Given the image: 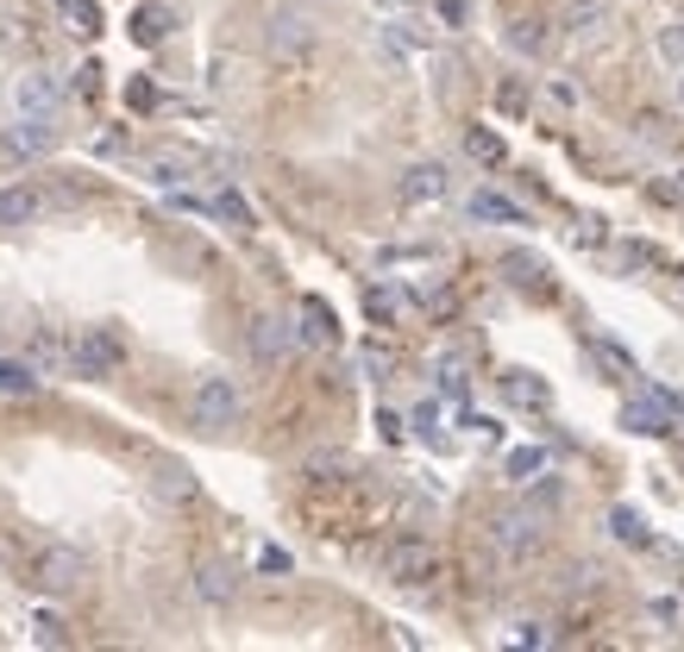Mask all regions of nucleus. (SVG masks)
I'll list each match as a JSON object with an SVG mask.
<instances>
[{
  "mask_svg": "<svg viewBox=\"0 0 684 652\" xmlns=\"http://www.w3.org/2000/svg\"><path fill=\"white\" fill-rule=\"evenodd\" d=\"M383 577H390V583H402V590H421V583H433V577H440V553H433L428 539L402 534V539H390V546H383Z\"/></svg>",
  "mask_w": 684,
  "mask_h": 652,
  "instance_id": "f257e3e1",
  "label": "nucleus"
},
{
  "mask_svg": "<svg viewBox=\"0 0 684 652\" xmlns=\"http://www.w3.org/2000/svg\"><path fill=\"white\" fill-rule=\"evenodd\" d=\"M189 414H196L201 433H227L239 421V389L233 377H201L196 396H189Z\"/></svg>",
  "mask_w": 684,
  "mask_h": 652,
  "instance_id": "f03ea898",
  "label": "nucleus"
},
{
  "mask_svg": "<svg viewBox=\"0 0 684 652\" xmlns=\"http://www.w3.org/2000/svg\"><path fill=\"white\" fill-rule=\"evenodd\" d=\"M119 358H126V346H119V333H107V326H88L76 346H70V370H76V377H114Z\"/></svg>",
  "mask_w": 684,
  "mask_h": 652,
  "instance_id": "7ed1b4c3",
  "label": "nucleus"
},
{
  "mask_svg": "<svg viewBox=\"0 0 684 652\" xmlns=\"http://www.w3.org/2000/svg\"><path fill=\"white\" fill-rule=\"evenodd\" d=\"M51 145H57V114H20V126H7V138H0V157L25 164V157H44Z\"/></svg>",
  "mask_w": 684,
  "mask_h": 652,
  "instance_id": "20e7f679",
  "label": "nucleus"
},
{
  "mask_svg": "<svg viewBox=\"0 0 684 652\" xmlns=\"http://www.w3.org/2000/svg\"><path fill=\"white\" fill-rule=\"evenodd\" d=\"M82 571H88V565H82V553L76 546H44L39 558H32V583H39V590H76L82 583Z\"/></svg>",
  "mask_w": 684,
  "mask_h": 652,
  "instance_id": "39448f33",
  "label": "nucleus"
},
{
  "mask_svg": "<svg viewBox=\"0 0 684 652\" xmlns=\"http://www.w3.org/2000/svg\"><path fill=\"white\" fill-rule=\"evenodd\" d=\"M566 32L578 44H603L609 32H615V7H609V0H571V7H566Z\"/></svg>",
  "mask_w": 684,
  "mask_h": 652,
  "instance_id": "423d86ee",
  "label": "nucleus"
},
{
  "mask_svg": "<svg viewBox=\"0 0 684 652\" xmlns=\"http://www.w3.org/2000/svg\"><path fill=\"white\" fill-rule=\"evenodd\" d=\"M290 346H295L290 320H276V314H257V320H252V351L264 358V365H283V358H290Z\"/></svg>",
  "mask_w": 684,
  "mask_h": 652,
  "instance_id": "0eeeda50",
  "label": "nucleus"
},
{
  "mask_svg": "<svg viewBox=\"0 0 684 652\" xmlns=\"http://www.w3.org/2000/svg\"><path fill=\"white\" fill-rule=\"evenodd\" d=\"M295 339H302V346H333V339H339V326H333V307L327 302H302V314H295Z\"/></svg>",
  "mask_w": 684,
  "mask_h": 652,
  "instance_id": "6e6552de",
  "label": "nucleus"
},
{
  "mask_svg": "<svg viewBox=\"0 0 684 652\" xmlns=\"http://www.w3.org/2000/svg\"><path fill=\"white\" fill-rule=\"evenodd\" d=\"M57 76H44V70H32V76H20V88H13V101H20V114H57Z\"/></svg>",
  "mask_w": 684,
  "mask_h": 652,
  "instance_id": "1a4fd4ad",
  "label": "nucleus"
},
{
  "mask_svg": "<svg viewBox=\"0 0 684 652\" xmlns=\"http://www.w3.org/2000/svg\"><path fill=\"white\" fill-rule=\"evenodd\" d=\"M503 270H508V283H515V288H534V295H547V288H553L547 257H534V251H508Z\"/></svg>",
  "mask_w": 684,
  "mask_h": 652,
  "instance_id": "9d476101",
  "label": "nucleus"
},
{
  "mask_svg": "<svg viewBox=\"0 0 684 652\" xmlns=\"http://www.w3.org/2000/svg\"><path fill=\"white\" fill-rule=\"evenodd\" d=\"M534 515H515V508H508V515H496V546H503L508 558H522V553H534Z\"/></svg>",
  "mask_w": 684,
  "mask_h": 652,
  "instance_id": "9b49d317",
  "label": "nucleus"
},
{
  "mask_svg": "<svg viewBox=\"0 0 684 652\" xmlns=\"http://www.w3.org/2000/svg\"><path fill=\"white\" fill-rule=\"evenodd\" d=\"M622 427H628V433H646V440L672 433V427H665V396H653V402H628L622 408Z\"/></svg>",
  "mask_w": 684,
  "mask_h": 652,
  "instance_id": "f8f14e48",
  "label": "nucleus"
},
{
  "mask_svg": "<svg viewBox=\"0 0 684 652\" xmlns=\"http://www.w3.org/2000/svg\"><path fill=\"white\" fill-rule=\"evenodd\" d=\"M44 213V194L39 189H0V227H25Z\"/></svg>",
  "mask_w": 684,
  "mask_h": 652,
  "instance_id": "ddd939ff",
  "label": "nucleus"
},
{
  "mask_svg": "<svg viewBox=\"0 0 684 652\" xmlns=\"http://www.w3.org/2000/svg\"><path fill=\"white\" fill-rule=\"evenodd\" d=\"M503 396H508L515 408H547V402H553V389L540 383L534 370H508V377H503Z\"/></svg>",
  "mask_w": 684,
  "mask_h": 652,
  "instance_id": "4468645a",
  "label": "nucleus"
},
{
  "mask_svg": "<svg viewBox=\"0 0 684 652\" xmlns=\"http://www.w3.org/2000/svg\"><path fill=\"white\" fill-rule=\"evenodd\" d=\"M440 194H446V170L440 164H414L402 176V201H440Z\"/></svg>",
  "mask_w": 684,
  "mask_h": 652,
  "instance_id": "2eb2a0df",
  "label": "nucleus"
},
{
  "mask_svg": "<svg viewBox=\"0 0 684 652\" xmlns=\"http://www.w3.org/2000/svg\"><path fill=\"white\" fill-rule=\"evenodd\" d=\"M314 44V25L295 20V13H283V20H271V51H283V57H295V51H308Z\"/></svg>",
  "mask_w": 684,
  "mask_h": 652,
  "instance_id": "dca6fc26",
  "label": "nucleus"
},
{
  "mask_svg": "<svg viewBox=\"0 0 684 652\" xmlns=\"http://www.w3.org/2000/svg\"><path fill=\"white\" fill-rule=\"evenodd\" d=\"M157 496L164 502H196V471H189V464H157Z\"/></svg>",
  "mask_w": 684,
  "mask_h": 652,
  "instance_id": "f3484780",
  "label": "nucleus"
},
{
  "mask_svg": "<svg viewBox=\"0 0 684 652\" xmlns=\"http://www.w3.org/2000/svg\"><path fill=\"white\" fill-rule=\"evenodd\" d=\"M471 220H503V227H522V208L484 189V194H471Z\"/></svg>",
  "mask_w": 684,
  "mask_h": 652,
  "instance_id": "a211bd4d",
  "label": "nucleus"
},
{
  "mask_svg": "<svg viewBox=\"0 0 684 652\" xmlns=\"http://www.w3.org/2000/svg\"><path fill=\"white\" fill-rule=\"evenodd\" d=\"M196 590H201V602H233V571L227 565H201Z\"/></svg>",
  "mask_w": 684,
  "mask_h": 652,
  "instance_id": "6ab92c4d",
  "label": "nucleus"
},
{
  "mask_svg": "<svg viewBox=\"0 0 684 652\" xmlns=\"http://www.w3.org/2000/svg\"><path fill=\"white\" fill-rule=\"evenodd\" d=\"M609 534L622 539V546H653V527H646L634 508H615V515H609Z\"/></svg>",
  "mask_w": 684,
  "mask_h": 652,
  "instance_id": "aec40b11",
  "label": "nucleus"
},
{
  "mask_svg": "<svg viewBox=\"0 0 684 652\" xmlns=\"http://www.w3.org/2000/svg\"><path fill=\"white\" fill-rule=\"evenodd\" d=\"M63 25L82 32V39H95V32H101V7H95V0H63Z\"/></svg>",
  "mask_w": 684,
  "mask_h": 652,
  "instance_id": "412c9836",
  "label": "nucleus"
},
{
  "mask_svg": "<svg viewBox=\"0 0 684 652\" xmlns=\"http://www.w3.org/2000/svg\"><path fill=\"white\" fill-rule=\"evenodd\" d=\"M508 51L540 57V51H547V25H540V20H515V25H508Z\"/></svg>",
  "mask_w": 684,
  "mask_h": 652,
  "instance_id": "4be33fe9",
  "label": "nucleus"
},
{
  "mask_svg": "<svg viewBox=\"0 0 684 652\" xmlns=\"http://www.w3.org/2000/svg\"><path fill=\"white\" fill-rule=\"evenodd\" d=\"M170 32V7H138V20H133V39L138 44H157Z\"/></svg>",
  "mask_w": 684,
  "mask_h": 652,
  "instance_id": "5701e85b",
  "label": "nucleus"
},
{
  "mask_svg": "<svg viewBox=\"0 0 684 652\" xmlns=\"http://www.w3.org/2000/svg\"><path fill=\"white\" fill-rule=\"evenodd\" d=\"M0 389H7V396H32V389H39V370H32V365H13V358H0Z\"/></svg>",
  "mask_w": 684,
  "mask_h": 652,
  "instance_id": "b1692460",
  "label": "nucleus"
},
{
  "mask_svg": "<svg viewBox=\"0 0 684 652\" xmlns=\"http://www.w3.org/2000/svg\"><path fill=\"white\" fill-rule=\"evenodd\" d=\"M540 471H547V452H540V445H522V452H508V477H515V483L540 477Z\"/></svg>",
  "mask_w": 684,
  "mask_h": 652,
  "instance_id": "393cba45",
  "label": "nucleus"
},
{
  "mask_svg": "<svg viewBox=\"0 0 684 652\" xmlns=\"http://www.w3.org/2000/svg\"><path fill=\"white\" fill-rule=\"evenodd\" d=\"M465 151L471 157H477V164H503V138H496V133H484V126H471V133H465Z\"/></svg>",
  "mask_w": 684,
  "mask_h": 652,
  "instance_id": "a878e982",
  "label": "nucleus"
},
{
  "mask_svg": "<svg viewBox=\"0 0 684 652\" xmlns=\"http://www.w3.org/2000/svg\"><path fill=\"white\" fill-rule=\"evenodd\" d=\"M189 164H196V157H182V151H164V157H157V164H151V170H157V182H182V170H189Z\"/></svg>",
  "mask_w": 684,
  "mask_h": 652,
  "instance_id": "bb28decb",
  "label": "nucleus"
},
{
  "mask_svg": "<svg viewBox=\"0 0 684 652\" xmlns=\"http://www.w3.org/2000/svg\"><path fill=\"white\" fill-rule=\"evenodd\" d=\"M32 628H39V646H70V633H63V621H57V614H39Z\"/></svg>",
  "mask_w": 684,
  "mask_h": 652,
  "instance_id": "cd10ccee",
  "label": "nucleus"
},
{
  "mask_svg": "<svg viewBox=\"0 0 684 652\" xmlns=\"http://www.w3.org/2000/svg\"><path fill=\"white\" fill-rule=\"evenodd\" d=\"M597 358H603V365L615 370V377H634V358H628L622 346H609V339H603V346H597Z\"/></svg>",
  "mask_w": 684,
  "mask_h": 652,
  "instance_id": "c85d7f7f",
  "label": "nucleus"
},
{
  "mask_svg": "<svg viewBox=\"0 0 684 652\" xmlns=\"http://www.w3.org/2000/svg\"><path fill=\"white\" fill-rule=\"evenodd\" d=\"M365 307H371V320H396V295H390V288H371Z\"/></svg>",
  "mask_w": 684,
  "mask_h": 652,
  "instance_id": "c756f323",
  "label": "nucleus"
},
{
  "mask_svg": "<svg viewBox=\"0 0 684 652\" xmlns=\"http://www.w3.org/2000/svg\"><path fill=\"white\" fill-rule=\"evenodd\" d=\"M660 51H665L672 63H684V25H665V32H660Z\"/></svg>",
  "mask_w": 684,
  "mask_h": 652,
  "instance_id": "7c9ffc66",
  "label": "nucleus"
},
{
  "mask_svg": "<svg viewBox=\"0 0 684 652\" xmlns=\"http://www.w3.org/2000/svg\"><path fill=\"white\" fill-rule=\"evenodd\" d=\"M257 565H264V571H290V553H283V546H264V553H257Z\"/></svg>",
  "mask_w": 684,
  "mask_h": 652,
  "instance_id": "2f4dec72",
  "label": "nucleus"
},
{
  "mask_svg": "<svg viewBox=\"0 0 684 652\" xmlns=\"http://www.w3.org/2000/svg\"><path fill=\"white\" fill-rule=\"evenodd\" d=\"M440 389H446V396H465V377H459V365L440 370Z\"/></svg>",
  "mask_w": 684,
  "mask_h": 652,
  "instance_id": "473e14b6",
  "label": "nucleus"
},
{
  "mask_svg": "<svg viewBox=\"0 0 684 652\" xmlns=\"http://www.w3.org/2000/svg\"><path fill=\"white\" fill-rule=\"evenodd\" d=\"M440 13H446V25H459L465 20V0H440Z\"/></svg>",
  "mask_w": 684,
  "mask_h": 652,
  "instance_id": "72a5a7b5",
  "label": "nucleus"
},
{
  "mask_svg": "<svg viewBox=\"0 0 684 652\" xmlns=\"http://www.w3.org/2000/svg\"><path fill=\"white\" fill-rule=\"evenodd\" d=\"M678 283H684V264H678Z\"/></svg>",
  "mask_w": 684,
  "mask_h": 652,
  "instance_id": "f704fd0d",
  "label": "nucleus"
},
{
  "mask_svg": "<svg viewBox=\"0 0 684 652\" xmlns=\"http://www.w3.org/2000/svg\"><path fill=\"white\" fill-rule=\"evenodd\" d=\"M678 95H684V82H678Z\"/></svg>",
  "mask_w": 684,
  "mask_h": 652,
  "instance_id": "c9c22d12",
  "label": "nucleus"
}]
</instances>
